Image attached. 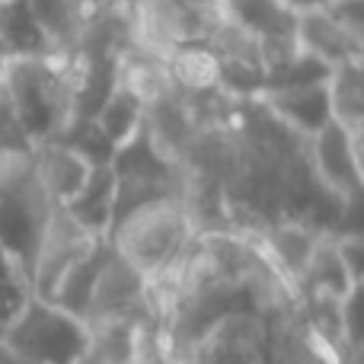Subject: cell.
<instances>
[{
	"label": "cell",
	"instance_id": "cell-15",
	"mask_svg": "<svg viewBox=\"0 0 364 364\" xmlns=\"http://www.w3.org/2000/svg\"><path fill=\"white\" fill-rule=\"evenodd\" d=\"M115 83L125 87L132 96H138L144 106L173 90L166 61H160V58H154V55H144V51H138V48H128L119 55V61H115Z\"/></svg>",
	"mask_w": 364,
	"mask_h": 364
},
{
	"label": "cell",
	"instance_id": "cell-16",
	"mask_svg": "<svg viewBox=\"0 0 364 364\" xmlns=\"http://www.w3.org/2000/svg\"><path fill=\"white\" fill-rule=\"evenodd\" d=\"M326 93H329V109H333V122H339L342 128L364 125V58L329 68Z\"/></svg>",
	"mask_w": 364,
	"mask_h": 364
},
{
	"label": "cell",
	"instance_id": "cell-9",
	"mask_svg": "<svg viewBox=\"0 0 364 364\" xmlns=\"http://www.w3.org/2000/svg\"><path fill=\"white\" fill-rule=\"evenodd\" d=\"M259 102H262V106L269 109L284 128H291L294 134H301V138H307V141L333 122L326 80L307 83V87L265 90V93L259 96Z\"/></svg>",
	"mask_w": 364,
	"mask_h": 364
},
{
	"label": "cell",
	"instance_id": "cell-22",
	"mask_svg": "<svg viewBox=\"0 0 364 364\" xmlns=\"http://www.w3.org/2000/svg\"><path fill=\"white\" fill-rule=\"evenodd\" d=\"M29 151H32V141L26 138L23 125H19L16 112H13L4 87H0V157L4 154H29Z\"/></svg>",
	"mask_w": 364,
	"mask_h": 364
},
{
	"label": "cell",
	"instance_id": "cell-3",
	"mask_svg": "<svg viewBox=\"0 0 364 364\" xmlns=\"http://www.w3.org/2000/svg\"><path fill=\"white\" fill-rule=\"evenodd\" d=\"M51 208L55 201L36 176L32 151L0 157V250L26 272V278L32 275L36 250Z\"/></svg>",
	"mask_w": 364,
	"mask_h": 364
},
{
	"label": "cell",
	"instance_id": "cell-14",
	"mask_svg": "<svg viewBox=\"0 0 364 364\" xmlns=\"http://www.w3.org/2000/svg\"><path fill=\"white\" fill-rule=\"evenodd\" d=\"M0 42L10 58H45L55 51L48 32L36 19L29 0H4L0 4Z\"/></svg>",
	"mask_w": 364,
	"mask_h": 364
},
{
	"label": "cell",
	"instance_id": "cell-6",
	"mask_svg": "<svg viewBox=\"0 0 364 364\" xmlns=\"http://www.w3.org/2000/svg\"><path fill=\"white\" fill-rule=\"evenodd\" d=\"M102 316H132V320L154 323L144 301V275L134 265H128L112 246L106 250L100 272H96L93 297H90V310L83 323L102 320Z\"/></svg>",
	"mask_w": 364,
	"mask_h": 364
},
{
	"label": "cell",
	"instance_id": "cell-8",
	"mask_svg": "<svg viewBox=\"0 0 364 364\" xmlns=\"http://www.w3.org/2000/svg\"><path fill=\"white\" fill-rule=\"evenodd\" d=\"M307 160L316 182L326 192H333L336 198H346L364 186L358 157L352 147V132L342 128L339 122H329L323 132H316L307 141Z\"/></svg>",
	"mask_w": 364,
	"mask_h": 364
},
{
	"label": "cell",
	"instance_id": "cell-21",
	"mask_svg": "<svg viewBox=\"0 0 364 364\" xmlns=\"http://www.w3.org/2000/svg\"><path fill=\"white\" fill-rule=\"evenodd\" d=\"M32 297L29 278L26 272L0 250V333L13 323V316L26 307V301Z\"/></svg>",
	"mask_w": 364,
	"mask_h": 364
},
{
	"label": "cell",
	"instance_id": "cell-5",
	"mask_svg": "<svg viewBox=\"0 0 364 364\" xmlns=\"http://www.w3.org/2000/svg\"><path fill=\"white\" fill-rule=\"evenodd\" d=\"M102 240L106 237H96L87 227L77 224L64 205H55L48 224H45L42 240H38L36 262H32V275H29L32 294L48 301V297L55 294V288L61 284V278L68 275L83 256H90Z\"/></svg>",
	"mask_w": 364,
	"mask_h": 364
},
{
	"label": "cell",
	"instance_id": "cell-1",
	"mask_svg": "<svg viewBox=\"0 0 364 364\" xmlns=\"http://www.w3.org/2000/svg\"><path fill=\"white\" fill-rule=\"evenodd\" d=\"M0 87L32 147L51 141L74 119V87L64 51H51L45 58H10L0 74Z\"/></svg>",
	"mask_w": 364,
	"mask_h": 364
},
{
	"label": "cell",
	"instance_id": "cell-30",
	"mask_svg": "<svg viewBox=\"0 0 364 364\" xmlns=\"http://www.w3.org/2000/svg\"><path fill=\"white\" fill-rule=\"evenodd\" d=\"M0 364H36V361H29L26 355H19L16 348H10L4 339H0Z\"/></svg>",
	"mask_w": 364,
	"mask_h": 364
},
{
	"label": "cell",
	"instance_id": "cell-20",
	"mask_svg": "<svg viewBox=\"0 0 364 364\" xmlns=\"http://www.w3.org/2000/svg\"><path fill=\"white\" fill-rule=\"evenodd\" d=\"M106 250H109V240H102V243L96 246L90 256H83L80 262H77L74 269H70L68 275L61 278V284L55 288V294H51L48 301L58 304L61 310H68V314H74V316H80V320H83V316H87V310H90V297H93L96 272H100Z\"/></svg>",
	"mask_w": 364,
	"mask_h": 364
},
{
	"label": "cell",
	"instance_id": "cell-12",
	"mask_svg": "<svg viewBox=\"0 0 364 364\" xmlns=\"http://www.w3.org/2000/svg\"><path fill=\"white\" fill-rule=\"evenodd\" d=\"M112 205H115V170L112 164H100L90 170L83 188L64 208L80 227H87L96 237H106L109 227H112Z\"/></svg>",
	"mask_w": 364,
	"mask_h": 364
},
{
	"label": "cell",
	"instance_id": "cell-26",
	"mask_svg": "<svg viewBox=\"0 0 364 364\" xmlns=\"http://www.w3.org/2000/svg\"><path fill=\"white\" fill-rule=\"evenodd\" d=\"M109 4H112V0H64V10H68L70 23H74L77 36H80L87 26H93L96 19L109 10Z\"/></svg>",
	"mask_w": 364,
	"mask_h": 364
},
{
	"label": "cell",
	"instance_id": "cell-18",
	"mask_svg": "<svg viewBox=\"0 0 364 364\" xmlns=\"http://www.w3.org/2000/svg\"><path fill=\"white\" fill-rule=\"evenodd\" d=\"M352 288V278L346 272V262L339 256V246H336V237H323L320 246L314 250L304 275L294 282V294L297 291H326V294L346 297V291Z\"/></svg>",
	"mask_w": 364,
	"mask_h": 364
},
{
	"label": "cell",
	"instance_id": "cell-10",
	"mask_svg": "<svg viewBox=\"0 0 364 364\" xmlns=\"http://www.w3.org/2000/svg\"><path fill=\"white\" fill-rule=\"evenodd\" d=\"M32 166H36V176L55 205H68L83 188L90 170H93V164L87 157H80L74 147L61 144L55 138L32 147Z\"/></svg>",
	"mask_w": 364,
	"mask_h": 364
},
{
	"label": "cell",
	"instance_id": "cell-7",
	"mask_svg": "<svg viewBox=\"0 0 364 364\" xmlns=\"http://www.w3.org/2000/svg\"><path fill=\"white\" fill-rule=\"evenodd\" d=\"M250 237L256 240V246L265 252V259L275 265V272L294 291V282L304 275L310 256H314V250L320 246V240L326 233L301 218H275L269 224H262L259 230H252Z\"/></svg>",
	"mask_w": 364,
	"mask_h": 364
},
{
	"label": "cell",
	"instance_id": "cell-11",
	"mask_svg": "<svg viewBox=\"0 0 364 364\" xmlns=\"http://www.w3.org/2000/svg\"><path fill=\"white\" fill-rule=\"evenodd\" d=\"M297 45H301V51L314 55L326 68L364 58V38L348 32L342 23H336L326 10H314L297 16Z\"/></svg>",
	"mask_w": 364,
	"mask_h": 364
},
{
	"label": "cell",
	"instance_id": "cell-17",
	"mask_svg": "<svg viewBox=\"0 0 364 364\" xmlns=\"http://www.w3.org/2000/svg\"><path fill=\"white\" fill-rule=\"evenodd\" d=\"M166 70L173 87L182 93L218 87V55L208 48V42H188L173 48V55L166 58Z\"/></svg>",
	"mask_w": 364,
	"mask_h": 364
},
{
	"label": "cell",
	"instance_id": "cell-13",
	"mask_svg": "<svg viewBox=\"0 0 364 364\" xmlns=\"http://www.w3.org/2000/svg\"><path fill=\"white\" fill-rule=\"evenodd\" d=\"M220 13L259 38H297V13L284 0H220Z\"/></svg>",
	"mask_w": 364,
	"mask_h": 364
},
{
	"label": "cell",
	"instance_id": "cell-27",
	"mask_svg": "<svg viewBox=\"0 0 364 364\" xmlns=\"http://www.w3.org/2000/svg\"><path fill=\"white\" fill-rule=\"evenodd\" d=\"M326 13L342 23L348 32H355L358 38H364V0H336L326 6Z\"/></svg>",
	"mask_w": 364,
	"mask_h": 364
},
{
	"label": "cell",
	"instance_id": "cell-24",
	"mask_svg": "<svg viewBox=\"0 0 364 364\" xmlns=\"http://www.w3.org/2000/svg\"><path fill=\"white\" fill-rule=\"evenodd\" d=\"M355 233H364V186L339 198V218H336L333 237H355Z\"/></svg>",
	"mask_w": 364,
	"mask_h": 364
},
{
	"label": "cell",
	"instance_id": "cell-4",
	"mask_svg": "<svg viewBox=\"0 0 364 364\" xmlns=\"http://www.w3.org/2000/svg\"><path fill=\"white\" fill-rule=\"evenodd\" d=\"M0 339L36 364H77L87 352V323L32 294Z\"/></svg>",
	"mask_w": 364,
	"mask_h": 364
},
{
	"label": "cell",
	"instance_id": "cell-19",
	"mask_svg": "<svg viewBox=\"0 0 364 364\" xmlns=\"http://www.w3.org/2000/svg\"><path fill=\"white\" fill-rule=\"evenodd\" d=\"M93 122H96V128L109 138V144L122 147L141 125H144V102H141L138 96L128 93L125 87L115 83V90L106 96V102L96 109Z\"/></svg>",
	"mask_w": 364,
	"mask_h": 364
},
{
	"label": "cell",
	"instance_id": "cell-25",
	"mask_svg": "<svg viewBox=\"0 0 364 364\" xmlns=\"http://www.w3.org/2000/svg\"><path fill=\"white\" fill-rule=\"evenodd\" d=\"M336 246H339V256H342V262H346L348 278L364 284V233H355V237H336Z\"/></svg>",
	"mask_w": 364,
	"mask_h": 364
},
{
	"label": "cell",
	"instance_id": "cell-32",
	"mask_svg": "<svg viewBox=\"0 0 364 364\" xmlns=\"http://www.w3.org/2000/svg\"><path fill=\"white\" fill-rule=\"evenodd\" d=\"M6 64H10V51H6V45L0 42V74L6 70Z\"/></svg>",
	"mask_w": 364,
	"mask_h": 364
},
{
	"label": "cell",
	"instance_id": "cell-31",
	"mask_svg": "<svg viewBox=\"0 0 364 364\" xmlns=\"http://www.w3.org/2000/svg\"><path fill=\"white\" fill-rule=\"evenodd\" d=\"M348 132H352V147H355V157H358L361 176H364V125H358V128H348Z\"/></svg>",
	"mask_w": 364,
	"mask_h": 364
},
{
	"label": "cell",
	"instance_id": "cell-2",
	"mask_svg": "<svg viewBox=\"0 0 364 364\" xmlns=\"http://www.w3.org/2000/svg\"><path fill=\"white\" fill-rule=\"evenodd\" d=\"M198 237L192 218L186 214L179 198H157L134 208L132 214L112 224L109 246L141 275H157L170 269L182 252Z\"/></svg>",
	"mask_w": 364,
	"mask_h": 364
},
{
	"label": "cell",
	"instance_id": "cell-23",
	"mask_svg": "<svg viewBox=\"0 0 364 364\" xmlns=\"http://www.w3.org/2000/svg\"><path fill=\"white\" fill-rule=\"evenodd\" d=\"M342 339L364 346V284L352 282L342 297Z\"/></svg>",
	"mask_w": 364,
	"mask_h": 364
},
{
	"label": "cell",
	"instance_id": "cell-28",
	"mask_svg": "<svg viewBox=\"0 0 364 364\" xmlns=\"http://www.w3.org/2000/svg\"><path fill=\"white\" fill-rule=\"evenodd\" d=\"M333 364H364V346L361 342H346L342 339V346L336 348Z\"/></svg>",
	"mask_w": 364,
	"mask_h": 364
},
{
	"label": "cell",
	"instance_id": "cell-34",
	"mask_svg": "<svg viewBox=\"0 0 364 364\" xmlns=\"http://www.w3.org/2000/svg\"><path fill=\"white\" fill-rule=\"evenodd\" d=\"M4 157H6V154H4Z\"/></svg>",
	"mask_w": 364,
	"mask_h": 364
},
{
	"label": "cell",
	"instance_id": "cell-33",
	"mask_svg": "<svg viewBox=\"0 0 364 364\" xmlns=\"http://www.w3.org/2000/svg\"><path fill=\"white\" fill-rule=\"evenodd\" d=\"M0 4H4V0H0Z\"/></svg>",
	"mask_w": 364,
	"mask_h": 364
},
{
	"label": "cell",
	"instance_id": "cell-29",
	"mask_svg": "<svg viewBox=\"0 0 364 364\" xmlns=\"http://www.w3.org/2000/svg\"><path fill=\"white\" fill-rule=\"evenodd\" d=\"M284 4L291 6V10L301 16V13H314V10H326L329 4H336V0H284Z\"/></svg>",
	"mask_w": 364,
	"mask_h": 364
}]
</instances>
